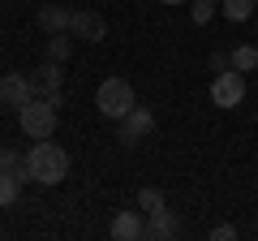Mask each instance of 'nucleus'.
<instances>
[{
  "label": "nucleus",
  "instance_id": "obj_13",
  "mask_svg": "<svg viewBox=\"0 0 258 241\" xmlns=\"http://www.w3.org/2000/svg\"><path fill=\"white\" fill-rule=\"evenodd\" d=\"M232 69L254 74V69H258V43H237V47H232Z\"/></svg>",
  "mask_w": 258,
  "mask_h": 241
},
{
  "label": "nucleus",
  "instance_id": "obj_12",
  "mask_svg": "<svg viewBox=\"0 0 258 241\" xmlns=\"http://www.w3.org/2000/svg\"><path fill=\"white\" fill-rule=\"evenodd\" d=\"M0 168H5V172H13L22 186L30 181V172H26V155H18L13 147H0Z\"/></svg>",
  "mask_w": 258,
  "mask_h": 241
},
{
  "label": "nucleus",
  "instance_id": "obj_15",
  "mask_svg": "<svg viewBox=\"0 0 258 241\" xmlns=\"http://www.w3.org/2000/svg\"><path fill=\"white\" fill-rule=\"evenodd\" d=\"M69 52H74V35L69 30H60V35H47V61H69Z\"/></svg>",
  "mask_w": 258,
  "mask_h": 241
},
{
  "label": "nucleus",
  "instance_id": "obj_8",
  "mask_svg": "<svg viewBox=\"0 0 258 241\" xmlns=\"http://www.w3.org/2000/svg\"><path fill=\"white\" fill-rule=\"evenodd\" d=\"M30 86H35V95H60V91H64V69H60V61H43V65L30 74Z\"/></svg>",
  "mask_w": 258,
  "mask_h": 241
},
{
  "label": "nucleus",
  "instance_id": "obj_9",
  "mask_svg": "<svg viewBox=\"0 0 258 241\" xmlns=\"http://www.w3.org/2000/svg\"><path fill=\"white\" fill-rule=\"evenodd\" d=\"M112 237L116 241H142L147 237V215L142 211H116L112 215Z\"/></svg>",
  "mask_w": 258,
  "mask_h": 241
},
{
  "label": "nucleus",
  "instance_id": "obj_4",
  "mask_svg": "<svg viewBox=\"0 0 258 241\" xmlns=\"http://www.w3.org/2000/svg\"><path fill=\"white\" fill-rule=\"evenodd\" d=\"M245 99V74L241 69H224L211 78V103L215 108H241Z\"/></svg>",
  "mask_w": 258,
  "mask_h": 241
},
{
  "label": "nucleus",
  "instance_id": "obj_17",
  "mask_svg": "<svg viewBox=\"0 0 258 241\" xmlns=\"http://www.w3.org/2000/svg\"><path fill=\"white\" fill-rule=\"evenodd\" d=\"M18 194H22V181H18L13 172H5V168H0V207L18 203Z\"/></svg>",
  "mask_w": 258,
  "mask_h": 241
},
{
  "label": "nucleus",
  "instance_id": "obj_3",
  "mask_svg": "<svg viewBox=\"0 0 258 241\" xmlns=\"http://www.w3.org/2000/svg\"><path fill=\"white\" fill-rule=\"evenodd\" d=\"M56 120H60V116H56V103L43 99V95H35V99L18 112L22 134H26V138H35V142H39V138H52V134H56Z\"/></svg>",
  "mask_w": 258,
  "mask_h": 241
},
{
  "label": "nucleus",
  "instance_id": "obj_2",
  "mask_svg": "<svg viewBox=\"0 0 258 241\" xmlns=\"http://www.w3.org/2000/svg\"><path fill=\"white\" fill-rule=\"evenodd\" d=\"M95 108H99L108 120L129 116V112L138 108V99H134V86H129L125 78H103L99 91H95Z\"/></svg>",
  "mask_w": 258,
  "mask_h": 241
},
{
  "label": "nucleus",
  "instance_id": "obj_7",
  "mask_svg": "<svg viewBox=\"0 0 258 241\" xmlns=\"http://www.w3.org/2000/svg\"><path fill=\"white\" fill-rule=\"evenodd\" d=\"M35 99V86H30V74H5L0 78V103L9 112H22Z\"/></svg>",
  "mask_w": 258,
  "mask_h": 241
},
{
  "label": "nucleus",
  "instance_id": "obj_14",
  "mask_svg": "<svg viewBox=\"0 0 258 241\" xmlns=\"http://www.w3.org/2000/svg\"><path fill=\"white\" fill-rule=\"evenodd\" d=\"M164 207H168L164 190H155V186H142L138 190V211L142 215H155V211H164Z\"/></svg>",
  "mask_w": 258,
  "mask_h": 241
},
{
  "label": "nucleus",
  "instance_id": "obj_5",
  "mask_svg": "<svg viewBox=\"0 0 258 241\" xmlns=\"http://www.w3.org/2000/svg\"><path fill=\"white\" fill-rule=\"evenodd\" d=\"M69 35H74L78 43H99V39H108V18H103L99 9H74Z\"/></svg>",
  "mask_w": 258,
  "mask_h": 241
},
{
  "label": "nucleus",
  "instance_id": "obj_6",
  "mask_svg": "<svg viewBox=\"0 0 258 241\" xmlns=\"http://www.w3.org/2000/svg\"><path fill=\"white\" fill-rule=\"evenodd\" d=\"M116 125H120V130H116V138L125 142V147H138V142L147 138V134H155V112H151V108H134L129 116H120Z\"/></svg>",
  "mask_w": 258,
  "mask_h": 241
},
{
  "label": "nucleus",
  "instance_id": "obj_11",
  "mask_svg": "<svg viewBox=\"0 0 258 241\" xmlns=\"http://www.w3.org/2000/svg\"><path fill=\"white\" fill-rule=\"evenodd\" d=\"M181 232V224H176V215L168 211H155V215H147V237H155V241H168V237H176Z\"/></svg>",
  "mask_w": 258,
  "mask_h": 241
},
{
  "label": "nucleus",
  "instance_id": "obj_22",
  "mask_svg": "<svg viewBox=\"0 0 258 241\" xmlns=\"http://www.w3.org/2000/svg\"><path fill=\"white\" fill-rule=\"evenodd\" d=\"M215 5H220V0H215Z\"/></svg>",
  "mask_w": 258,
  "mask_h": 241
},
{
  "label": "nucleus",
  "instance_id": "obj_18",
  "mask_svg": "<svg viewBox=\"0 0 258 241\" xmlns=\"http://www.w3.org/2000/svg\"><path fill=\"white\" fill-rule=\"evenodd\" d=\"M211 13H215V0H189V18H194V26H207V22H211Z\"/></svg>",
  "mask_w": 258,
  "mask_h": 241
},
{
  "label": "nucleus",
  "instance_id": "obj_1",
  "mask_svg": "<svg viewBox=\"0 0 258 241\" xmlns=\"http://www.w3.org/2000/svg\"><path fill=\"white\" fill-rule=\"evenodd\" d=\"M26 172H30L35 186H60L64 176H69V151L56 147L52 138H39L26 151Z\"/></svg>",
  "mask_w": 258,
  "mask_h": 241
},
{
  "label": "nucleus",
  "instance_id": "obj_20",
  "mask_svg": "<svg viewBox=\"0 0 258 241\" xmlns=\"http://www.w3.org/2000/svg\"><path fill=\"white\" fill-rule=\"evenodd\" d=\"M237 237V228L232 224H220V228H211V241H232Z\"/></svg>",
  "mask_w": 258,
  "mask_h": 241
},
{
  "label": "nucleus",
  "instance_id": "obj_19",
  "mask_svg": "<svg viewBox=\"0 0 258 241\" xmlns=\"http://www.w3.org/2000/svg\"><path fill=\"white\" fill-rule=\"evenodd\" d=\"M207 69H211V74H224V69H232V47H215V52L207 56Z\"/></svg>",
  "mask_w": 258,
  "mask_h": 241
},
{
  "label": "nucleus",
  "instance_id": "obj_16",
  "mask_svg": "<svg viewBox=\"0 0 258 241\" xmlns=\"http://www.w3.org/2000/svg\"><path fill=\"white\" fill-rule=\"evenodd\" d=\"M220 5H224V18L228 22H245L258 9V0H220Z\"/></svg>",
  "mask_w": 258,
  "mask_h": 241
},
{
  "label": "nucleus",
  "instance_id": "obj_10",
  "mask_svg": "<svg viewBox=\"0 0 258 241\" xmlns=\"http://www.w3.org/2000/svg\"><path fill=\"white\" fill-rule=\"evenodd\" d=\"M69 22H74V9H64V5H43V9H39V26H43L47 35L69 30Z\"/></svg>",
  "mask_w": 258,
  "mask_h": 241
},
{
  "label": "nucleus",
  "instance_id": "obj_21",
  "mask_svg": "<svg viewBox=\"0 0 258 241\" xmlns=\"http://www.w3.org/2000/svg\"><path fill=\"white\" fill-rule=\"evenodd\" d=\"M164 5H189V0H164Z\"/></svg>",
  "mask_w": 258,
  "mask_h": 241
}]
</instances>
